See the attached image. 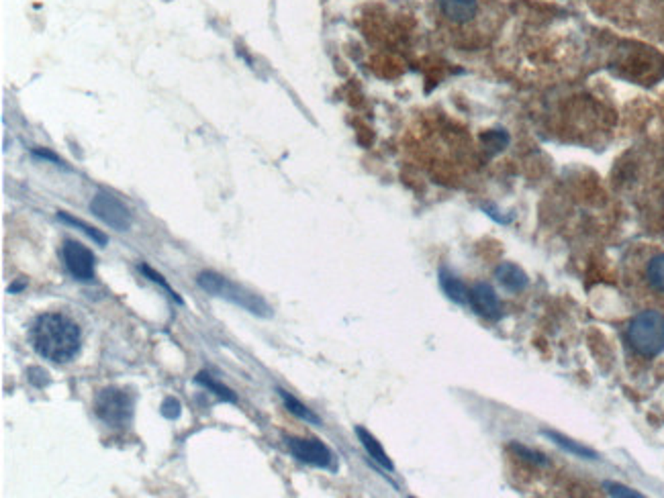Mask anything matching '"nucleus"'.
<instances>
[{
  "label": "nucleus",
  "instance_id": "8",
  "mask_svg": "<svg viewBox=\"0 0 664 498\" xmlns=\"http://www.w3.org/2000/svg\"><path fill=\"white\" fill-rule=\"evenodd\" d=\"M468 303L474 308L476 315H481V317H485V319H501V301H499L495 288L491 284H486V282H476V284L470 288Z\"/></svg>",
  "mask_w": 664,
  "mask_h": 498
},
{
  "label": "nucleus",
  "instance_id": "9",
  "mask_svg": "<svg viewBox=\"0 0 664 498\" xmlns=\"http://www.w3.org/2000/svg\"><path fill=\"white\" fill-rule=\"evenodd\" d=\"M440 11L450 23L462 25L476 15V0H440Z\"/></svg>",
  "mask_w": 664,
  "mask_h": 498
},
{
  "label": "nucleus",
  "instance_id": "11",
  "mask_svg": "<svg viewBox=\"0 0 664 498\" xmlns=\"http://www.w3.org/2000/svg\"><path fill=\"white\" fill-rule=\"evenodd\" d=\"M495 274H497L499 284H501L505 290H509V292H521V290L527 286V274H525L517 264L505 262V264H501V266L497 267Z\"/></svg>",
  "mask_w": 664,
  "mask_h": 498
},
{
  "label": "nucleus",
  "instance_id": "10",
  "mask_svg": "<svg viewBox=\"0 0 664 498\" xmlns=\"http://www.w3.org/2000/svg\"><path fill=\"white\" fill-rule=\"evenodd\" d=\"M440 286H442V290H444V294L448 296L450 301H454V303L458 304H466L468 303V294H470V290H468L464 282L456 276V274H452L448 267H440Z\"/></svg>",
  "mask_w": 664,
  "mask_h": 498
},
{
  "label": "nucleus",
  "instance_id": "6",
  "mask_svg": "<svg viewBox=\"0 0 664 498\" xmlns=\"http://www.w3.org/2000/svg\"><path fill=\"white\" fill-rule=\"evenodd\" d=\"M62 260L66 270L72 274L78 282H90L94 278V264L96 257L86 245H82L80 241L66 239L62 243Z\"/></svg>",
  "mask_w": 664,
  "mask_h": 498
},
{
  "label": "nucleus",
  "instance_id": "7",
  "mask_svg": "<svg viewBox=\"0 0 664 498\" xmlns=\"http://www.w3.org/2000/svg\"><path fill=\"white\" fill-rule=\"evenodd\" d=\"M288 451L292 453V458H297L299 462L315 465V468H324V470H333V453L325 444L319 439H303V437H287Z\"/></svg>",
  "mask_w": 664,
  "mask_h": 498
},
{
  "label": "nucleus",
  "instance_id": "18",
  "mask_svg": "<svg viewBox=\"0 0 664 498\" xmlns=\"http://www.w3.org/2000/svg\"><path fill=\"white\" fill-rule=\"evenodd\" d=\"M139 272H144L145 278H149L151 282H156V284L162 286L164 290L168 292V296H170V299H174L176 303L182 304V299H180L178 294H176V290H172V288H170V284L166 282V278H164V276H162V274H160V272H156V270H151V267L147 266V264H142V266H139Z\"/></svg>",
  "mask_w": 664,
  "mask_h": 498
},
{
  "label": "nucleus",
  "instance_id": "1",
  "mask_svg": "<svg viewBox=\"0 0 664 498\" xmlns=\"http://www.w3.org/2000/svg\"><path fill=\"white\" fill-rule=\"evenodd\" d=\"M29 341L37 354L54 364H68L80 352V327L62 313H43L29 325Z\"/></svg>",
  "mask_w": 664,
  "mask_h": 498
},
{
  "label": "nucleus",
  "instance_id": "15",
  "mask_svg": "<svg viewBox=\"0 0 664 498\" xmlns=\"http://www.w3.org/2000/svg\"><path fill=\"white\" fill-rule=\"evenodd\" d=\"M195 382L200 384L202 388H207L209 392H215L219 398H223L225 403H237V396H235V392L231 388H227V386H223L221 382H217L211 378V374L207 372H200L195 376Z\"/></svg>",
  "mask_w": 664,
  "mask_h": 498
},
{
  "label": "nucleus",
  "instance_id": "17",
  "mask_svg": "<svg viewBox=\"0 0 664 498\" xmlns=\"http://www.w3.org/2000/svg\"><path fill=\"white\" fill-rule=\"evenodd\" d=\"M646 278L648 284L652 286L654 290H660L664 292V253L654 255L646 267Z\"/></svg>",
  "mask_w": 664,
  "mask_h": 498
},
{
  "label": "nucleus",
  "instance_id": "19",
  "mask_svg": "<svg viewBox=\"0 0 664 498\" xmlns=\"http://www.w3.org/2000/svg\"><path fill=\"white\" fill-rule=\"evenodd\" d=\"M511 451H515L520 458L527 460V462L536 463V465H544V463L548 462V460H546V456H542V453L534 451V449H530V447H525V445L511 444Z\"/></svg>",
  "mask_w": 664,
  "mask_h": 498
},
{
  "label": "nucleus",
  "instance_id": "12",
  "mask_svg": "<svg viewBox=\"0 0 664 498\" xmlns=\"http://www.w3.org/2000/svg\"><path fill=\"white\" fill-rule=\"evenodd\" d=\"M356 435H358L360 444L364 445V449H366V453L374 460L377 463H380L384 470H389V472H393L395 470V465L391 462V458L387 456V451L382 449V445L378 444V439L370 433V431H366L364 427H356Z\"/></svg>",
  "mask_w": 664,
  "mask_h": 498
},
{
  "label": "nucleus",
  "instance_id": "5",
  "mask_svg": "<svg viewBox=\"0 0 664 498\" xmlns=\"http://www.w3.org/2000/svg\"><path fill=\"white\" fill-rule=\"evenodd\" d=\"M90 211L94 213V216H98L105 225L117 229V231H127L131 227V223H133L131 211L117 196L108 195V192H96V195L92 196Z\"/></svg>",
  "mask_w": 664,
  "mask_h": 498
},
{
  "label": "nucleus",
  "instance_id": "2",
  "mask_svg": "<svg viewBox=\"0 0 664 498\" xmlns=\"http://www.w3.org/2000/svg\"><path fill=\"white\" fill-rule=\"evenodd\" d=\"M628 343L636 354L656 357L664 352V315L658 311H642L628 325Z\"/></svg>",
  "mask_w": 664,
  "mask_h": 498
},
{
  "label": "nucleus",
  "instance_id": "4",
  "mask_svg": "<svg viewBox=\"0 0 664 498\" xmlns=\"http://www.w3.org/2000/svg\"><path fill=\"white\" fill-rule=\"evenodd\" d=\"M135 396L123 388L108 386L94 396V415L113 429H125L133 419Z\"/></svg>",
  "mask_w": 664,
  "mask_h": 498
},
{
  "label": "nucleus",
  "instance_id": "3",
  "mask_svg": "<svg viewBox=\"0 0 664 498\" xmlns=\"http://www.w3.org/2000/svg\"><path fill=\"white\" fill-rule=\"evenodd\" d=\"M197 284L213 294L219 299H225L229 303L237 304L246 311H250L251 315H258V317H270V306L258 294H253L250 290L241 288V286L229 282L225 276L217 274V272H200L197 278Z\"/></svg>",
  "mask_w": 664,
  "mask_h": 498
},
{
  "label": "nucleus",
  "instance_id": "21",
  "mask_svg": "<svg viewBox=\"0 0 664 498\" xmlns=\"http://www.w3.org/2000/svg\"><path fill=\"white\" fill-rule=\"evenodd\" d=\"M605 488H607V492H609L611 497H629V498L642 497L640 492H636V490H631V488H626V486H619V484H613V482H605Z\"/></svg>",
  "mask_w": 664,
  "mask_h": 498
},
{
  "label": "nucleus",
  "instance_id": "16",
  "mask_svg": "<svg viewBox=\"0 0 664 498\" xmlns=\"http://www.w3.org/2000/svg\"><path fill=\"white\" fill-rule=\"evenodd\" d=\"M57 219H59V221H64V223H68V225L78 227L80 231L84 233V235H88L90 239H92V241H96L98 245H107V235H105V233H101L98 229H94V227H90L88 223H84L82 219L72 216V214L66 213V211H59V213H57Z\"/></svg>",
  "mask_w": 664,
  "mask_h": 498
},
{
  "label": "nucleus",
  "instance_id": "13",
  "mask_svg": "<svg viewBox=\"0 0 664 498\" xmlns=\"http://www.w3.org/2000/svg\"><path fill=\"white\" fill-rule=\"evenodd\" d=\"M278 394H280V398H282V403H285V407L288 409V412H292L294 417H299L301 421H305V423H311V425H321V419L313 412L311 409H307L305 405L301 403V400H297L292 394H288L287 390H282V388H278Z\"/></svg>",
  "mask_w": 664,
  "mask_h": 498
},
{
  "label": "nucleus",
  "instance_id": "20",
  "mask_svg": "<svg viewBox=\"0 0 664 498\" xmlns=\"http://www.w3.org/2000/svg\"><path fill=\"white\" fill-rule=\"evenodd\" d=\"M180 403L174 398V396H168L166 400L162 403V415L166 419H170V421H174V419H178L180 417Z\"/></svg>",
  "mask_w": 664,
  "mask_h": 498
},
{
  "label": "nucleus",
  "instance_id": "14",
  "mask_svg": "<svg viewBox=\"0 0 664 498\" xmlns=\"http://www.w3.org/2000/svg\"><path fill=\"white\" fill-rule=\"evenodd\" d=\"M544 435H548L558 447H562L564 451H571V453H575L578 458H587V460H597V453L589 449V447H585V445L576 444L573 439H568V437H564V435H560L556 431H544Z\"/></svg>",
  "mask_w": 664,
  "mask_h": 498
}]
</instances>
